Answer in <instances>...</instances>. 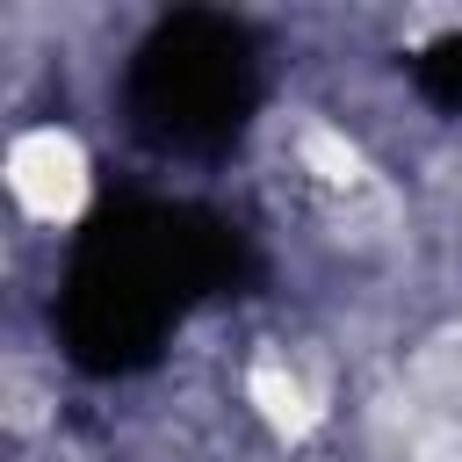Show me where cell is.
Instances as JSON below:
<instances>
[{
  "instance_id": "obj_1",
  "label": "cell",
  "mask_w": 462,
  "mask_h": 462,
  "mask_svg": "<svg viewBox=\"0 0 462 462\" xmlns=\"http://www.w3.org/2000/svg\"><path fill=\"white\" fill-rule=\"evenodd\" d=\"M7 188H14V202H22L36 224L79 217V209H87V152H79V137L58 130V123L22 130V137L7 144Z\"/></svg>"
},
{
  "instance_id": "obj_2",
  "label": "cell",
  "mask_w": 462,
  "mask_h": 462,
  "mask_svg": "<svg viewBox=\"0 0 462 462\" xmlns=\"http://www.w3.org/2000/svg\"><path fill=\"white\" fill-rule=\"evenodd\" d=\"M245 390H253V404H260V419L274 426V433H310L318 426V397H310V383L282 361V354H260L253 361V375H245Z\"/></svg>"
},
{
  "instance_id": "obj_3",
  "label": "cell",
  "mask_w": 462,
  "mask_h": 462,
  "mask_svg": "<svg viewBox=\"0 0 462 462\" xmlns=\"http://www.w3.org/2000/svg\"><path fill=\"white\" fill-rule=\"evenodd\" d=\"M303 159H310L318 180H332V188H354V180H361V152H354L339 130H325V123L303 130Z\"/></svg>"
},
{
  "instance_id": "obj_4",
  "label": "cell",
  "mask_w": 462,
  "mask_h": 462,
  "mask_svg": "<svg viewBox=\"0 0 462 462\" xmlns=\"http://www.w3.org/2000/svg\"><path fill=\"white\" fill-rule=\"evenodd\" d=\"M426 375H433L448 397H462V339H440V346L426 354Z\"/></svg>"
}]
</instances>
